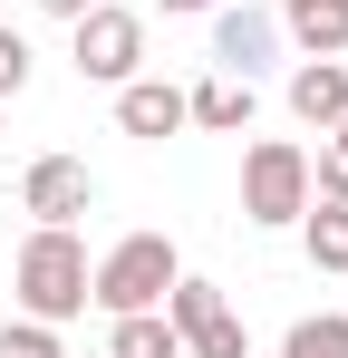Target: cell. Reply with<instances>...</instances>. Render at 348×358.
<instances>
[{
  "mask_svg": "<svg viewBox=\"0 0 348 358\" xmlns=\"http://www.w3.org/2000/svg\"><path fill=\"white\" fill-rule=\"evenodd\" d=\"M136 59H145V20H136V10H78V78L126 87Z\"/></svg>",
  "mask_w": 348,
  "mask_h": 358,
  "instance_id": "cell-5",
  "label": "cell"
},
{
  "mask_svg": "<svg viewBox=\"0 0 348 358\" xmlns=\"http://www.w3.org/2000/svg\"><path fill=\"white\" fill-rule=\"evenodd\" d=\"M310 213V155L290 136H261L242 155V223H300Z\"/></svg>",
  "mask_w": 348,
  "mask_h": 358,
  "instance_id": "cell-3",
  "label": "cell"
},
{
  "mask_svg": "<svg viewBox=\"0 0 348 358\" xmlns=\"http://www.w3.org/2000/svg\"><path fill=\"white\" fill-rule=\"evenodd\" d=\"M310 194H319V203H348V155H339V145H319V165H310Z\"/></svg>",
  "mask_w": 348,
  "mask_h": 358,
  "instance_id": "cell-16",
  "label": "cell"
},
{
  "mask_svg": "<svg viewBox=\"0 0 348 358\" xmlns=\"http://www.w3.org/2000/svg\"><path fill=\"white\" fill-rule=\"evenodd\" d=\"M20 203H29L39 223H78V213L97 203V184H87V165H78V155H39V165L20 175Z\"/></svg>",
  "mask_w": 348,
  "mask_h": 358,
  "instance_id": "cell-7",
  "label": "cell"
},
{
  "mask_svg": "<svg viewBox=\"0 0 348 358\" xmlns=\"http://www.w3.org/2000/svg\"><path fill=\"white\" fill-rule=\"evenodd\" d=\"M281 358H348V320H329V310H319V320H300Z\"/></svg>",
  "mask_w": 348,
  "mask_h": 358,
  "instance_id": "cell-14",
  "label": "cell"
},
{
  "mask_svg": "<svg viewBox=\"0 0 348 358\" xmlns=\"http://www.w3.org/2000/svg\"><path fill=\"white\" fill-rule=\"evenodd\" d=\"M271 10H281V29L310 59H339L348 49V0H271Z\"/></svg>",
  "mask_w": 348,
  "mask_h": 358,
  "instance_id": "cell-9",
  "label": "cell"
},
{
  "mask_svg": "<svg viewBox=\"0 0 348 358\" xmlns=\"http://www.w3.org/2000/svg\"><path fill=\"white\" fill-rule=\"evenodd\" d=\"M39 10H49V20H78V10H97V0H39Z\"/></svg>",
  "mask_w": 348,
  "mask_h": 358,
  "instance_id": "cell-18",
  "label": "cell"
},
{
  "mask_svg": "<svg viewBox=\"0 0 348 358\" xmlns=\"http://www.w3.org/2000/svg\"><path fill=\"white\" fill-rule=\"evenodd\" d=\"M165 320H174V339L194 358H252V339H242V320H232V300L213 291V281H174Z\"/></svg>",
  "mask_w": 348,
  "mask_h": 358,
  "instance_id": "cell-4",
  "label": "cell"
},
{
  "mask_svg": "<svg viewBox=\"0 0 348 358\" xmlns=\"http://www.w3.org/2000/svg\"><path fill=\"white\" fill-rule=\"evenodd\" d=\"M10 291H20V310L29 320H78L87 310V242L68 233V223H39V233L20 242V271H10Z\"/></svg>",
  "mask_w": 348,
  "mask_h": 358,
  "instance_id": "cell-1",
  "label": "cell"
},
{
  "mask_svg": "<svg viewBox=\"0 0 348 358\" xmlns=\"http://www.w3.org/2000/svg\"><path fill=\"white\" fill-rule=\"evenodd\" d=\"M116 126H126V136H174V126H184V87L126 78V87H116Z\"/></svg>",
  "mask_w": 348,
  "mask_h": 358,
  "instance_id": "cell-8",
  "label": "cell"
},
{
  "mask_svg": "<svg viewBox=\"0 0 348 358\" xmlns=\"http://www.w3.org/2000/svg\"><path fill=\"white\" fill-rule=\"evenodd\" d=\"M174 349H184V339H174L165 310H126V320L107 329V358H174Z\"/></svg>",
  "mask_w": 348,
  "mask_h": 358,
  "instance_id": "cell-12",
  "label": "cell"
},
{
  "mask_svg": "<svg viewBox=\"0 0 348 358\" xmlns=\"http://www.w3.org/2000/svg\"><path fill=\"white\" fill-rule=\"evenodd\" d=\"M300 242H310V271H348V203L300 213Z\"/></svg>",
  "mask_w": 348,
  "mask_h": 358,
  "instance_id": "cell-13",
  "label": "cell"
},
{
  "mask_svg": "<svg viewBox=\"0 0 348 358\" xmlns=\"http://www.w3.org/2000/svg\"><path fill=\"white\" fill-rule=\"evenodd\" d=\"M290 117L300 126H339L348 117V68L339 59H310L300 78H290Z\"/></svg>",
  "mask_w": 348,
  "mask_h": 358,
  "instance_id": "cell-10",
  "label": "cell"
},
{
  "mask_svg": "<svg viewBox=\"0 0 348 358\" xmlns=\"http://www.w3.org/2000/svg\"><path fill=\"white\" fill-rule=\"evenodd\" d=\"M174 281H184L174 242H165V233H126L107 262L87 271V300H97L107 320H126V310H165V291H174Z\"/></svg>",
  "mask_w": 348,
  "mask_h": 358,
  "instance_id": "cell-2",
  "label": "cell"
},
{
  "mask_svg": "<svg viewBox=\"0 0 348 358\" xmlns=\"http://www.w3.org/2000/svg\"><path fill=\"white\" fill-rule=\"evenodd\" d=\"M184 126H213V136H242L252 126V78H203L184 97Z\"/></svg>",
  "mask_w": 348,
  "mask_h": 358,
  "instance_id": "cell-11",
  "label": "cell"
},
{
  "mask_svg": "<svg viewBox=\"0 0 348 358\" xmlns=\"http://www.w3.org/2000/svg\"><path fill=\"white\" fill-rule=\"evenodd\" d=\"M0 358H58V329L20 310V320H0Z\"/></svg>",
  "mask_w": 348,
  "mask_h": 358,
  "instance_id": "cell-15",
  "label": "cell"
},
{
  "mask_svg": "<svg viewBox=\"0 0 348 358\" xmlns=\"http://www.w3.org/2000/svg\"><path fill=\"white\" fill-rule=\"evenodd\" d=\"M329 136H339V155H348V117H339V126H329Z\"/></svg>",
  "mask_w": 348,
  "mask_h": 358,
  "instance_id": "cell-20",
  "label": "cell"
},
{
  "mask_svg": "<svg viewBox=\"0 0 348 358\" xmlns=\"http://www.w3.org/2000/svg\"><path fill=\"white\" fill-rule=\"evenodd\" d=\"M271 49H281V10H252V0L213 10V59H223V78H261Z\"/></svg>",
  "mask_w": 348,
  "mask_h": 358,
  "instance_id": "cell-6",
  "label": "cell"
},
{
  "mask_svg": "<svg viewBox=\"0 0 348 358\" xmlns=\"http://www.w3.org/2000/svg\"><path fill=\"white\" fill-rule=\"evenodd\" d=\"M165 10H223V0H165Z\"/></svg>",
  "mask_w": 348,
  "mask_h": 358,
  "instance_id": "cell-19",
  "label": "cell"
},
{
  "mask_svg": "<svg viewBox=\"0 0 348 358\" xmlns=\"http://www.w3.org/2000/svg\"><path fill=\"white\" fill-rule=\"evenodd\" d=\"M20 87H29V39L0 29V97H20Z\"/></svg>",
  "mask_w": 348,
  "mask_h": 358,
  "instance_id": "cell-17",
  "label": "cell"
}]
</instances>
